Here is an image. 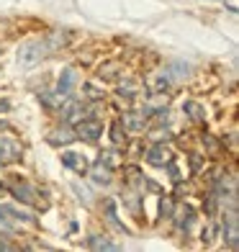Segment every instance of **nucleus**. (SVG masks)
Returning <instances> with one entry per match:
<instances>
[{"label":"nucleus","mask_w":239,"mask_h":252,"mask_svg":"<svg viewBox=\"0 0 239 252\" xmlns=\"http://www.w3.org/2000/svg\"><path fill=\"white\" fill-rule=\"evenodd\" d=\"M52 44L47 39H36V41H26L24 47L18 49V62L21 64H36L39 60H44V57L49 54Z\"/></svg>","instance_id":"nucleus-1"},{"label":"nucleus","mask_w":239,"mask_h":252,"mask_svg":"<svg viewBox=\"0 0 239 252\" xmlns=\"http://www.w3.org/2000/svg\"><path fill=\"white\" fill-rule=\"evenodd\" d=\"M8 188H10V193H13V196H16L21 203H29V206H41V209L47 206V201H41V198H39V190L33 188L31 183H26L24 178H16V180L10 183Z\"/></svg>","instance_id":"nucleus-2"},{"label":"nucleus","mask_w":239,"mask_h":252,"mask_svg":"<svg viewBox=\"0 0 239 252\" xmlns=\"http://www.w3.org/2000/svg\"><path fill=\"white\" fill-rule=\"evenodd\" d=\"M188 70L190 67L185 64V62H170L165 70H162V75H159V90L162 88H170V85H175V83H180V80H185L188 77Z\"/></svg>","instance_id":"nucleus-3"},{"label":"nucleus","mask_w":239,"mask_h":252,"mask_svg":"<svg viewBox=\"0 0 239 252\" xmlns=\"http://www.w3.org/2000/svg\"><path fill=\"white\" fill-rule=\"evenodd\" d=\"M75 131L80 139H88V142H95L100 134H103V124L95 121V119H83L77 126H75Z\"/></svg>","instance_id":"nucleus-4"},{"label":"nucleus","mask_w":239,"mask_h":252,"mask_svg":"<svg viewBox=\"0 0 239 252\" xmlns=\"http://www.w3.org/2000/svg\"><path fill=\"white\" fill-rule=\"evenodd\" d=\"M75 80H77V75H75V70H62V75H60V80H57V88H54V95L60 98V100H64V98H70L72 95V88H75Z\"/></svg>","instance_id":"nucleus-5"},{"label":"nucleus","mask_w":239,"mask_h":252,"mask_svg":"<svg viewBox=\"0 0 239 252\" xmlns=\"http://www.w3.org/2000/svg\"><path fill=\"white\" fill-rule=\"evenodd\" d=\"M16 159H21V144L3 136V139H0V165L16 162Z\"/></svg>","instance_id":"nucleus-6"},{"label":"nucleus","mask_w":239,"mask_h":252,"mask_svg":"<svg viewBox=\"0 0 239 252\" xmlns=\"http://www.w3.org/2000/svg\"><path fill=\"white\" fill-rule=\"evenodd\" d=\"M62 165L75 170V173H80V175L88 173V159L83 155H77V152H62Z\"/></svg>","instance_id":"nucleus-7"},{"label":"nucleus","mask_w":239,"mask_h":252,"mask_svg":"<svg viewBox=\"0 0 239 252\" xmlns=\"http://www.w3.org/2000/svg\"><path fill=\"white\" fill-rule=\"evenodd\" d=\"M147 159H149L152 165H173V152L167 150L165 144H157V147H152L149 150V155H147Z\"/></svg>","instance_id":"nucleus-8"},{"label":"nucleus","mask_w":239,"mask_h":252,"mask_svg":"<svg viewBox=\"0 0 239 252\" xmlns=\"http://www.w3.org/2000/svg\"><path fill=\"white\" fill-rule=\"evenodd\" d=\"M224 239H229V247L237 250V216H234V211L224 221Z\"/></svg>","instance_id":"nucleus-9"},{"label":"nucleus","mask_w":239,"mask_h":252,"mask_svg":"<svg viewBox=\"0 0 239 252\" xmlns=\"http://www.w3.org/2000/svg\"><path fill=\"white\" fill-rule=\"evenodd\" d=\"M88 247H93V250H121V245H116V242H111V239H106V237H90L88 239Z\"/></svg>","instance_id":"nucleus-10"},{"label":"nucleus","mask_w":239,"mask_h":252,"mask_svg":"<svg viewBox=\"0 0 239 252\" xmlns=\"http://www.w3.org/2000/svg\"><path fill=\"white\" fill-rule=\"evenodd\" d=\"M95 180L98 183H108L111 180V167H106V165H95Z\"/></svg>","instance_id":"nucleus-11"},{"label":"nucleus","mask_w":239,"mask_h":252,"mask_svg":"<svg viewBox=\"0 0 239 252\" xmlns=\"http://www.w3.org/2000/svg\"><path fill=\"white\" fill-rule=\"evenodd\" d=\"M106 214H108V221H111L113 226L123 229V224H119V219H116V203H113V201H106Z\"/></svg>","instance_id":"nucleus-12"},{"label":"nucleus","mask_w":239,"mask_h":252,"mask_svg":"<svg viewBox=\"0 0 239 252\" xmlns=\"http://www.w3.org/2000/svg\"><path fill=\"white\" fill-rule=\"evenodd\" d=\"M185 111L190 113V119H193V121H201V119H203V111H201L198 103H185Z\"/></svg>","instance_id":"nucleus-13"},{"label":"nucleus","mask_w":239,"mask_h":252,"mask_svg":"<svg viewBox=\"0 0 239 252\" xmlns=\"http://www.w3.org/2000/svg\"><path fill=\"white\" fill-rule=\"evenodd\" d=\"M123 139V136H121V121H116V124H113V142H121Z\"/></svg>","instance_id":"nucleus-14"},{"label":"nucleus","mask_w":239,"mask_h":252,"mask_svg":"<svg viewBox=\"0 0 239 252\" xmlns=\"http://www.w3.org/2000/svg\"><path fill=\"white\" fill-rule=\"evenodd\" d=\"M8 108H10V103H8V100H0V113L8 111Z\"/></svg>","instance_id":"nucleus-15"},{"label":"nucleus","mask_w":239,"mask_h":252,"mask_svg":"<svg viewBox=\"0 0 239 252\" xmlns=\"http://www.w3.org/2000/svg\"><path fill=\"white\" fill-rule=\"evenodd\" d=\"M0 250H13V247H10V245L5 242V239H3V237H0Z\"/></svg>","instance_id":"nucleus-16"},{"label":"nucleus","mask_w":239,"mask_h":252,"mask_svg":"<svg viewBox=\"0 0 239 252\" xmlns=\"http://www.w3.org/2000/svg\"><path fill=\"white\" fill-rule=\"evenodd\" d=\"M3 129H8V124H5V121H0V131H3Z\"/></svg>","instance_id":"nucleus-17"}]
</instances>
